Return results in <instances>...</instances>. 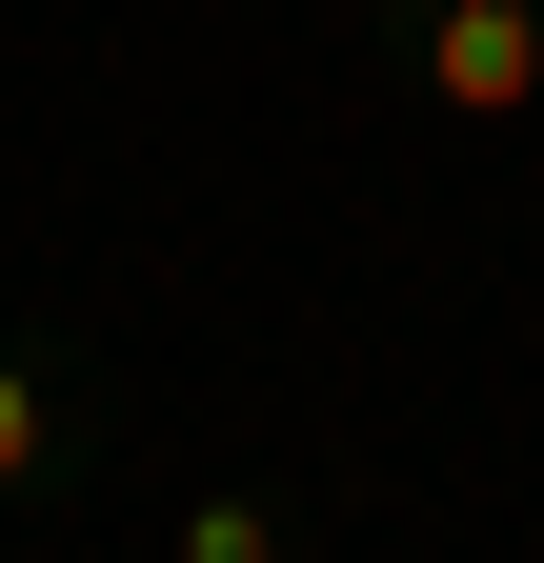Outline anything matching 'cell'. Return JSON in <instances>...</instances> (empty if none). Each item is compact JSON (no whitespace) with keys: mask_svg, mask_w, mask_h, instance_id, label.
Listing matches in <instances>:
<instances>
[{"mask_svg":"<svg viewBox=\"0 0 544 563\" xmlns=\"http://www.w3.org/2000/svg\"><path fill=\"white\" fill-rule=\"evenodd\" d=\"M162 563H303V504L283 483H182V543Z\"/></svg>","mask_w":544,"mask_h":563,"instance_id":"3957f363","label":"cell"},{"mask_svg":"<svg viewBox=\"0 0 544 563\" xmlns=\"http://www.w3.org/2000/svg\"><path fill=\"white\" fill-rule=\"evenodd\" d=\"M81 483H101V383H81V363L21 322V342H0V523L81 504Z\"/></svg>","mask_w":544,"mask_h":563,"instance_id":"7a4b0ae2","label":"cell"},{"mask_svg":"<svg viewBox=\"0 0 544 563\" xmlns=\"http://www.w3.org/2000/svg\"><path fill=\"white\" fill-rule=\"evenodd\" d=\"M424 121H544V0H363Z\"/></svg>","mask_w":544,"mask_h":563,"instance_id":"6da1fadb","label":"cell"}]
</instances>
